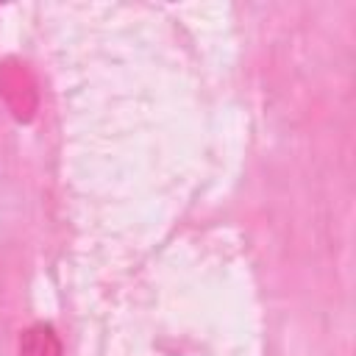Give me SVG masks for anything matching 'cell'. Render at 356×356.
<instances>
[{
	"label": "cell",
	"mask_w": 356,
	"mask_h": 356,
	"mask_svg": "<svg viewBox=\"0 0 356 356\" xmlns=\"http://www.w3.org/2000/svg\"><path fill=\"white\" fill-rule=\"evenodd\" d=\"M0 97L17 120L22 122L33 120L39 108V92H36V81L31 70L22 61L8 58L0 64Z\"/></svg>",
	"instance_id": "6da1fadb"
},
{
	"label": "cell",
	"mask_w": 356,
	"mask_h": 356,
	"mask_svg": "<svg viewBox=\"0 0 356 356\" xmlns=\"http://www.w3.org/2000/svg\"><path fill=\"white\" fill-rule=\"evenodd\" d=\"M19 356H64V348L56 331L39 323V325H31L19 337Z\"/></svg>",
	"instance_id": "7a4b0ae2"
}]
</instances>
